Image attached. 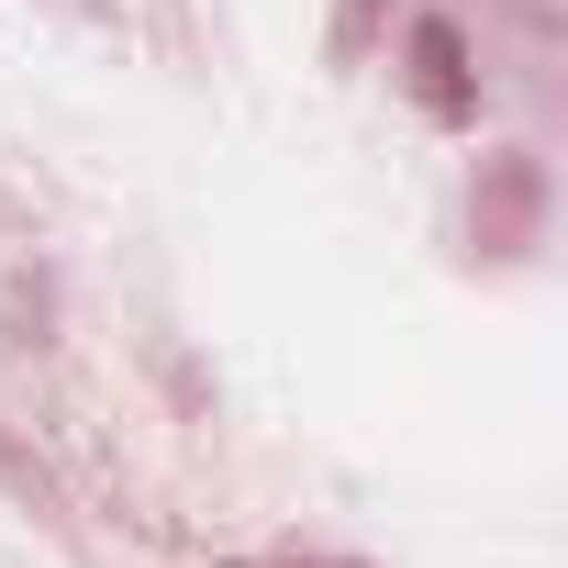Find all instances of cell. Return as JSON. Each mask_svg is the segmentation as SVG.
<instances>
[{"mask_svg":"<svg viewBox=\"0 0 568 568\" xmlns=\"http://www.w3.org/2000/svg\"><path fill=\"white\" fill-rule=\"evenodd\" d=\"M212 568H368V557H324V546H278V557H212Z\"/></svg>","mask_w":568,"mask_h":568,"instance_id":"8992f818","label":"cell"},{"mask_svg":"<svg viewBox=\"0 0 568 568\" xmlns=\"http://www.w3.org/2000/svg\"><path fill=\"white\" fill-rule=\"evenodd\" d=\"M402 79H413V101H424V123H479V57H468V23L457 12H424L413 34H402Z\"/></svg>","mask_w":568,"mask_h":568,"instance_id":"7a4b0ae2","label":"cell"},{"mask_svg":"<svg viewBox=\"0 0 568 568\" xmlns=\"http://www.w3.org/2000/svg\"><path fill=\"white\" fill-rule=\"evenodd\" d=\"M0 335H12V346L57 335V267H12V278H0Z\"/></svg>","mask_w":568,"mask_h":568,"instance_id":"277c9868","label":"cell"},{"mask_svg":"<svg viewBox=\"0 0 568 568\" xmlns=\"http://www.w3.org/2000/svg\"><path fill=\"white\" fill-rule=\"evenodd\" d=\"M379 23H390V0H335V23H324V57H335V68H357V57L379 45Z\"/></svg>","mask_w":568,"mask_h":568,"instance_id":"5b68a950","label":"cell"},{"mask_svg":"<svg viewBox=\"0 0 568 568\" xmlns=\"http://www.w3.org/2000/svg\"><path fill=\"white\" fill-rule=\"evenodd\" d=\"M535 234H546V156H524V145L479 156V179H468V256L513 267V256H535Z\"/></svg>","mask_w":568,"mask_h":568,"instance_id":"6da1fadb","label":"cell"},{"mask_svg":"<svg viewBox=\"0 0 568 568\" xmlns=\"http://www.w3.org/2000/svg\"><path fill=\"white\" fill-rule=\"evenodd\" d=\"M79 12H101V0H79Z\"/></svg>","mask_w":568,"mask_h":568,"instance_id":"52a82bcc","label":"cell"},{"mask_svg":"<svg viewBox=\"0 0 568 568\" xmlns=\"http://www.w3.org/2000/svg\"><path fill=\"white\" fill-rule=\"evenodd\" d=\"M0 501H23L34 524H57V535H79V501H68V479H57V457L23 435V424H0Z\"/></svg>","mask_w":568,"mask_h":568,"instance_id":"3957f363","label":"cell"}]
</instances>
